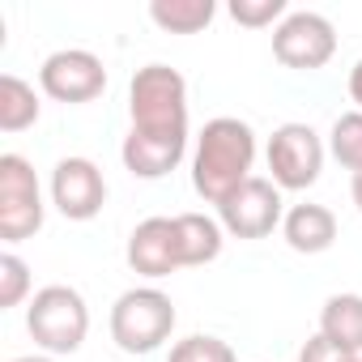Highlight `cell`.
<instances>
[{
	"instance_id": "cell-1",
	"label": "cell",
	"mask_w": 362,
	"mask_h": 362,
	"mask_svg": "<svg viewBox=\"0 0 362 362\" xmlns=\"http://www.w3.org/2000/svg\"><path fill=\"white\" fill-rule=\"evenodd\" d=\"M256 162V128L239 115H218L201 128L192 149V188L209 205H222L239 184L252 179Z\"/></svg>"
},
{
	"instance_id": "cell-2",
	"label": "cell",
	"mask_w": 362,
	"mask_h": 362,
	"mask_svg": "<svg viewBox=\"0 0 362 362\" xmlns=\"http://www.w3.org/2000/svg\"><path fill=\"white\" fill-rule=\"evenodd\" d=\"M128 115L136 136L188 141V81L170 64H145L128 81Z\"/></svg>"
},
{
	"instance_id": "cell-3",
	"label": "cell",
	"mask_w": 362,
	"mask_h": 362,
	"mask_svg": "<svg viewBox=\"0 0 362 362\" xmlns=\"http://www.w3.org/2000/svg\"><path fill=\"white\" fill-rule=\"evenodd\" d=\"M26 332L35 337V345L52 358L60 354H77L86 345L90 332V307L81 298V290L73 286H43L35 290L30 307H26Z\"/></svg>"
},
{
	"instance_id": "cell-4",
	"label": "cell",
	"mask_w": 362,
	"mask_h": 362,
	"mask_svg": "<svg viewBox=\"0 0 362 362\" xmlns=\"http://www.w3.org/2000/svg\"><path fill=\"white\" fill-rule=\"evenodd\" d=\"M175 303L158 286H132L111 307V341L124 354H153L175 332Z\"/></svg>"
},
{
	"instance_id": "cell-5",
	"label": "cell",
	"mask_w": 362,
	"mask_h": 362,
	"mask_svg": "<svg viewBox=\"0 0 362 362\" xmlns=\"http://www.w3.org/2000/svg\"><path fill=\"white\" fill-rule=\"evenodd\" d=\"M43 218L47 205L35 166L22 153H0V239L5 243L35 239L43 230Z\"/></svg>"
},
{
	"instance_id": "cell-6",
	"label": "cell",
	"mask_w": 362,
	"mask_h": 362,
	"mask_svg": "<svg viewBox=\"0 0 362 362\" xmlns=\"http://www.w3.org/2000/svg\"><path fill=\"white\" fill-rule=\"evenodd\" d=\"M264 158L281 192H307L324 170V141L311 124H281L273 128Z\"/></svg>"
},
{
	"instance_id": "cell-7",
	"label": "cell",
	"mask_w": 362,
	"mask_h": 362,
	"mask_svg": "<svg viewBox=\"0 0 362 362\" xmlns=\"http://www.w3.org/2000/svg\"><path fill=\"white\" fill-rule=\"evenodd\" d=\"M281 218H286L281 188L273 184V179H260V175H252L247 184H239L218 205V222L235 239H264V235H273L281 226Z\"/></svg>"
},
{
	"instance_id": "cell-8",
	"label": "cell",
	"mask_w": 362,
	"mask_h": 362,
	"mask_svg": "<svg viewBox=\"0 0 362 362\" xmlns=\"http://www.w3.org/2000/svg\"><path fill=\"white\" fill-rule=\"evenodd\" d=\"M273 56L286 64V69H298V73H315L324 69L332 56H337V30L324 13H311V9H294L277 30H273Z\"/></svg>"
},
{
	"instance_id": "cell-9",
	"label": "cell",
	"mask_w": 362,
	"mask_h": 362,
	"mask_svg": "<svg viewBox=\"0 0 362 362\" xmlns=\"http://www.w3.org/2000/svg\"><path fill=\"white\" fill-rule=\"evenodd\" d=\"M39 90L56 103H94L107 90V64L86 47H60L39 69Z\"/></svg>"
},
{
	"instance_id": "cell-10",
	"label": "cell",
	"mask_w": 362,
	"mask_h": 362,
	"mask_svg": "<svg viewBox=\"0 0 362 362\" xmlns=\"http://www.w3.org/2000/svg\"><path fill=\"white\" fill-rule=\"evenodd\" d=\"M52 205L69 222H90L107 205V179L94 158H60L52 170Z\"/></svg>"
},
{
	"instance_id": "cell-11",
	"label": "cell",
	"mask_w": 362,
	"mask_h": 362,
	"mask_svg": "<svg viewBox=\"0 0 362 362\" xmlns=\"http://www.w3.org/2000/svg\"><path fill=\"white\" fill-rule=\"evenodd\" d=\"M128 269L158 281L170 277L175 269H184V256H179V230L175 218H145L132 235H128Z\"/></svg>"
},
{
	"instance_id": "cell-12",
	"label": "cell",
	"mask_w": 362,
	"mask_h": 362,
	"mask_svg": "<svg viewBox=\"0 0 362 362\" xmlns=\"http://www.w3.org/2000/svg\"><path fill=\"white\" fill-rule=\"evenodd\" d=\"M281 235L298 256H320L337 243V218L328 205H290L281 218Z\"/></svg>"
},
{
	"instance_id": "cell-13",
	"label": "cell",
	"mask_w": 362,
	"mask_h": 362,
	"mask_svg": "<svg viewBox=\"0 0 362 362\" xmlns=\"http://www.w3.org/2000/svg\"><path fill=\"white\" fill-rule=\"evenodd\" d=\"M184 153H188V141H153V136H136V132H128L124 145H119V158L136 179L170 175L179 162H184Z\"/></svg>"
},
{
	"instance_id": "cell-14",
	"label": "cell",
	"mask_w": 362,
	"mask_h": 362,
	"mask_svg": "<svg viewBox=\"0 0 362 362\" xmlns=\"http://www.w3.org/2000/svg\"><path fill=\"white\" fill-rule=\"evenodd\" d=\"M175 230H179V256H184V269H201V264L222 256L226 230H222L218 218H209V214H175Z\"/></svg>"
},
{
	"instance_id": "cell-15",
	"label": "cell",
	"mask_w": 362,
	"mask_h": 362,
	"mask_svg": "<svg viewBox=\"0 0 362 362\" xmlns=\"http://www.w3.org/2000/svg\"><path fill=\"white\" fill-rule=\"evenodd\" d=\"M320 337L345 354H362V294H328L320 311Z\"/></svg>"
},
{
	"instance_id": "cell-16",
	"label": "cell",
	"mask_w": 362,
	"mask_h": 362,
	"mask_svg": "<svg viewBox=\"0 0 362 362\" xmlns=\"http://www.w3.org/2000/svg\"><path fill=\"white\" fill-rule=\"evenodd\" d=\"M39 111H43V103H39L30 81H22L18 73L0 77V128L5 132H26V128L39 124Z\"/></svg>"
},
{
	"instance_id": "cell-17",
	"label": "cell",
	"mask_w": 362,
	"mask_h": 362,
	"mask_svg": "<svg viewBox=\"0 0 362 362\" xmlns=\"http://www.w3.org/2000/svg\"><path fill=\"white\" fill-rule=\"evenodd\" d=\"M214 0H153L149 5L153 26H162L166 35H201L214 22Z\"/></svg>"
},
{
	"instance_id": "cell-18",
	"label": "cell",
	"mask_w": 362,
	"mask_h": 362,
	"mask_svg": "<svg viewBox=\"0 0 362 362\" xmlns=\"http://www.w3.org/2000/svg\"><path fill=\"white\" fill-rule=\"evenodd\" d=\"M328 153L345 166V170H362V111H345L332 119L328 132Z\"/></svg>"
},
{
	"instance_id": "cell-19",
	"label": "cell",
	"mask_w": 362,
	"mask_h": 362,
	"mask_svg": "<svg viewBox=\"0 0 362 362\" xmlns=\"http://www.w3.org/2000/svg\"><path fill=\"white\" fill-rule=\"evenodd\" d=\"M166 362H239V358H235L230 341H222L214 332H192V337L170 345Z\"/></svg>"
},
{
	"instance_id": "cell-20",
	"label": "cell",
	"mask_w": 362,
	"mask_h": 362,
	"mask_svg": "<svg viewBox=\"0 0 362 362\" xmlns=\"http://www.w3.org/2000/svg\"><path fill=\"white\" fill-rule=\"evenodd\" d=\"M26 294H30V264L18 252H5L0 256V311L22 307Z\"/></svg>"
},
{
	"instance_id": "cell-21",
	"label": "cell",
	"mask_w": 362,
	"mask_h": 362,
	"mask_svg": "<svg viewBox=\"0 0 362 362\" xmlns=\"http://www.w3.org/2000/svg\"><path fill=\"white\" fill-rule=\"evenodd\" d=\"M230 18L239 26L260 30V26H273V22L281 26L290 18V9H286V0H230Z\"/></svg>"
},
{
	"instance_id": "cell-22",
	"label": "cell",
	"mask_w": 362,
	"mask_h": 362,
	"mask_svg": "<svg viewBox=\"0 0 362 362\" xmlns=\"http://www.w3.org/2000/svg\"><path fill=\"white\" fill-rule=\"evenodd\" d=\"M298 362H362V354H345V349H337L332 341H324L320 332L298 349Z\"/></svg>"
},
{
	"instance_id": "cell-23",
	"label": "cell",
	"mask_w": 362,
	"mask_h": 362,
	"mask_svg": "<svg viewBox=\"0 0 362 362\" xmlns=\"http://www.w3.org/2000/svg\"><path fill=\"white\" fill-rule=\"evenodd\" d=\"M349 98L358 103V111H362V60L349 69Z\"/></svg>"
},
{
	"instance_id": "cell-24",
	"label": "cell",
	"mask_w": 362,
	"mask_h": 362,
	"mask_svg": "<svg viewBox=\"0 0 362 362\" xmlns=\"http://www.w3.org/2000/svg\"><path fill=\"white\" fill-rule=\"evenodd\" d=\"M349 197H354V205H358V214H362V170L349 179Z\"/></svg>"
},
{
	"instance_id": "cell-25",
	"label": "cell",
	"mask_w": 362,
	"mask_h": 362,
	"mask_svg": "<svg viewBox=\"0 0 362 362\" xmlns=\"http://www.w3.org/2000/svg\"><path fill=\"white\" fill-rule=\"evenodd\" d=\"M13 362H56L52 354H22V358H13Z\"/></svg>"
}]
</instances>
